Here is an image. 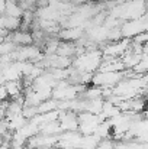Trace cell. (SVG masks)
Returning a JSON list of instances; mask_svg holds the SVG:
<instances>
[{"mask_svg":"<svg viewBox=\"0 0 148 149\" xmlns=\"http://www.w3.org/2000/svg\"><path fill=\"white\" fill-rule=\"evenodd\" d=\"M4 88L7 91L9 99L15 100L22 96V84H20V81H6L4 83Z\"/></svg>","mask_w":148,"mask_h":149,"instance_id":"6","label":"cell"},{"mask_svg":"<svg viewBox=\"0 0 148 149\" xmlns=\"http://www.w3.org/2000/svg\"><path fill=\"white\" fill-rule=\"evenodd\" d=\"M89 0H71V3H74V4H84V3H87Z\"/></svg>","mask_w":148,"mask_h":149,"instance_id":"12","label":"cell"},{"mask_svg":"<svg viewBox=\"0 0 148 149\" xmlns=\"http://www.w3.org/2000/svg\"><path fill=\"white\" fill-rule=\"evenodd\" d=\"M83 29L81 28H64V29H60L58 32V39H61L62 42H76L79 41L81 36H83Z\"/></svg>","mask_w":148,"mask_h":149,"instance_id":"4","label":"cell"},{"mask_svg":"<svg viewBox=\"0 0 148 149\" xmlns=\"http://www.w3.org/2000/svg\"><path fill=\"white\" fill-rule=\"evenodd\" d=\"M23 15V10L20 9V6L16 1H9L6 0V9H4V16H10V17H16L20 19Z\"/></svg>","mask_w":148,"mask_h":149,"instance_id":"7","label":"cell"},{"mask_svg":"<svg viewBox=\"0 0 148 149\" xmlns=\"http://www.w3.org/2000/svg\"><path fill=\"white\" fill-rule=\"evenodd\" d=\"M100 64H102V51L93 49L86 51L84 54L76 56V59L71 62V67L79 72L95 74V72H97Z\"/></svg>","mask_w":148,"mask_h":149,"instance_id":"1","label":"cell"},{"mask_svg":"<svg viewBox=\"0 0 148 149\" xmlns=\"http://www.w3.org/2000/svg\"><path fill=\"white\" fill-rule=\"evenodd\" d=\"M147 39H148L147 32H142V33H138L137 36H134L131 41L135 42V44H140V45H147Z\"/></svg>","mask_w":148,"mask_h":149,"instance_id":"11","label":"cell"},{"mask_svg":"<svg viewBox=\"0 0 148 149\" xmlns=\"http://www.w3.org/2000/svg\"><path fill=\"white\" fill-rule=\"evenodd\" d=\"M119 31H121L122 38H126V39H132L138 33L147 32V15H144L138 19L126 20L122 26H119Z\"/></svg>","mask_w":148,"mask_h":149,"instance_id":"2","label":"cell"},{"mask_svg":"<svg viewBox=\"0 0 148 149\" xmlns=\"http://www.w3.org/2000/svg\"><path fill=\"white\" fill-rule=\"evenodd\" d=\"M58 103L60 101H57V100H54V99L45 100V101H42V103H39L36 106V111H38V114H42V113H48V111L58 110Z\"/></svg>","mask_w":148,"mask_h":149,"instance_id":"8","label":"cell"},{"mask_svg":"<svg viewBox=\"0 0 148 149\" xmlns=\"http://www.w3.org/2000/svg\"><path fill=\"white\" fill-rule=\"evenodd\" d=\"M36 114H38L36 107H34V106H23V107H22V116H23L28 122H29L31 119H34Z\"/></svg>","mask_w":148,"mask_h":149,"instance_id":"10","label":"cell"},{"mask_svg":"<svg viewBox=\"0 0 148 149\" xmlns=\"http://www.w3.org/2000/svg\"><path fill=\"white\" fill-rule=\"evenodd\" d=\"M123 80V71L121 72H95L92 77V86L100 88H113L119 81Z\"/></svg>","mask_w":148,"mask_h":149,"instance_id":"3","label":"cell"},{"mask_svg":"<svg viewBox=\"0 0 148 149\" xmlns=\"http://www.w3.org/2000/svg\"><path fill=\"white\" fill-rule=\"evenodd\" d=\"M16 133H18L20 138H23V139L28 141V139H31V138H34V136H36V135L39 133V126H36V125L28 122L23 127H20L19 130H16Z\"/></svg>","mask_w":148,"mask_h":149,"instance_id":"5","label":"cell"},{"mask_svg":"<svg viewBox=\"0 0 148 149\" xmlns=\"http://www.w3.org/2000/svg\"><path fill=\"white\" fill-rule=\"evenodd\" d=\"M147 70H148V58L147 55H142V58L140 59V62L132 68V71L138 75H145L147 74Z\"/></svg>","mask_w":148,"mask_h":149,"instance_id":"9","label":"cell"}]
</instances>
